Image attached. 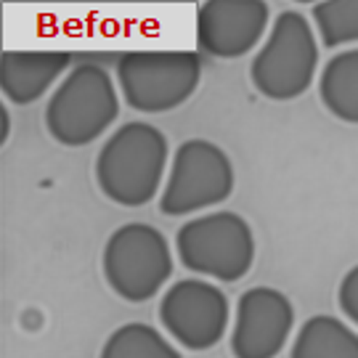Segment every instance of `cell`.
Listing matches in <instances>:
<instances>
[{
	"mask_svg": "<svg viewBox=\"0 0 358 358\" xmlns=\"http://www.w3.org/2000/svg\"><path fill=\"white\" fill-rule=\"evenodd\" d=\"M167 138L149 122H125L96 157V183L122 207L149 205L165 176Z\"/></svg>",
	"mask_w": 358,
	"mask_h": 358,
	"instance_id": "obj_1",
	"label": "cell"
},
{
	"mask_svg": "<svg viewBox=\"0 0 358 358\" xmlns=\"http://www.w3.org/2000/svg\"><path fill=\"white\" fill-rule=\"evenodd\" d=\"M103 358H178L180 353L149 324H125L106 340Z\"/></svg>",
	"mask_w": 358,
	"mask_h": 358,
	"instance_id": "obj_14",
	"label": "cell"
},
{
	"mask_svg": "<svg viewBox=\"0 0 358 358\" xmlns=\"http://www.w3.org/2000/svg\"><path fill=\"white\" fill-rule=\"evenodd\" d=\"M294 308L289 297L273 287H252L236 303L231 350L239 358H273L292 332Z\"/></svg>",
	"mask_w": 358,
	"mask_h": 358,
	"instance_id": "obj_9",
	"label": "cell"
},
{
	"mask_svg": "<svg viewBox=\"0 0 358 358\" xmlns=\"http://www.w3.org/2000/svg\"><path fill=\"white\" fill-rule=\"evenodd\" d=\"M319 66V45L313 29L300 11L276 16L268 40L250 64L252 85L271 101H292L303 96Z\"/></svg>",
	"mask_w": 358,
	"mask_h": 358,
	"instance_id": "obj_4",
	"label": "cell"
},
{
	"mask_svg": "<svg viewBox=\"0 0 358 358\" xmlns=\"http://www.w3.org/2000/svg\"><path fill=\"white\" fill-rule=\"evenodd\" d=\"M0 117H3V133H0V141H6V138H8V109H6V106H0Z\"/></svg>",
	"mask_w": 358,
	"mask_h": 358,
	"instance_id": "obj_17",
	"label": "cell"
},
{
	"mask_svg": "<svg viewBox=\"0 0 358 358\" xmlns=\"http://www.w3.org/2000/svg\"><path fill=\"white\" fill-rule=\"evenodd\" d=\"M199 77L202 59L194 51H128L117 59L120 93L143 115H159L186 103Z\"/></svg>",
	"mask_w": 358,
	"mask_h": 358,
	"instance_id": "obj_3",
	"label": "cell"
},
{
	"mask_svg": "<svg viewBox=\"0 0 358 358\" xmlns=\"http://www.w3.org/2000/svg\"><path fill=\"white\" fill-rule=\"evenodd\" d=\"M173 273L165 234L149 223H125L103 247L106 284L128 303H146Z\"/></svg>",
	"mask_w": 358,
	"mask_h": 358,
	"instance_id": "obj_6",
	"label": "cell"
},
{
	"mask_svg": "<svg viewBox=\"0 0 358 358\" xmlns=\"http://www.w3.org/2000/svg\"><path fill=\"white\" fill-rule=\"evenodd\" d=\"M321 103L337 120L356 125L358 122V51L350 48L345 53L332 56L319 80Z\"/></svg>",
	"mask_w": 358,
	"mask_h": 358,
	"instance_id": "obj_13",
	"label": "cell"
},
{
	"mask_svg": "<svg viewBox=\"0 0 358 358\" xmlns=\"http://www.w3.org/2000/svg\"><path fill=\"white\" fill-rule=\"evenodd\" d=\"M120 115L112 75L83 62L62 80L45 106V128L62 146H88Z\"/></svg>",
	"mask_w": 358,
	"mask_h": 358,
	"instance_id": "obj_2",
	"label": "cell"
},
{
	"mask_svg": "<svg viewBox=\"0 0 358 358\" xmlns=\"http://www.w3.org/2000/svg\"><path fill=\"white\" fill-rule=\"evenodd\" d=\"M183 268L213 276L223 284L244 279L255 260V236L236 213H210L183 223L176 234Z\"/></svg>",
	"mask_w": 358,
	"mask_h": 358,
	"instance_id": "obj_5",
	"label": "cell"
},
{
	"mask_svg": "<svg viewBox=\"0 0 358 358\" xmlns=\"http://www.w3.org/2000/svg\"><path fill=\"white\" fill-rule=\"evenodd\" d=\"M292 358H356L358 337L334 316H310L294 337Z\"/></svg>",
	"mask_w": 358,
	"mask_h": 358,
	"instance_id": "obj_12",
	"label": "cell"
},
{
	"mask_svg": "<svg viewBox=\"0 0 358 358\" xmlns=\"http://www.w3.org/2000/svg\"><path fill=\"white\" fill-rule=\"evenodd\" d=\"M234 192V167L229 154L205 138L183 141L176 149L159 210L165 215H189L202 207L226 202Z\"/></svg>",
	"mask_w": 358,
	"mask_h": 358,
	"instance_id": "obj_7",
	"label": "cell"
},
{
	"mask_svg": "<svg viewBox=\"0 0 358 358\" xmlns=\"http://www.w3.org/2000/svg\"><path fill=\"white\" fill-rule=\"evenodd\" d=\"M340 308L343 313L350 316V321H358V268H350L340 284Z\"/></svg>",
	"mask_w": 358,
	"mask_h": 358,
	"instance_id": "obj_16",
	"label": "cell"
},
{
	"mask_svg": "<svg viewBox=\"0 0 358 358\" xmlns=\"http://www.w3.org/2000/svg\"><path fill=\"white\" fill-rule=\"evenodd\" d=\"M263 0H207L196 8V43L217 59H239L255 48L268 27Z\"/></svg>",
	"mask_w": 358,
	"mask_h": 358,
	"instance_id": "obj_10",
	"label": "cell"
},
{
	"mask_svg": "<svg viewBox=\"0 0 358 358\" xmlns=\"http://www.w3.org/2000/svg\"><path fill=\"white\" fill-rule=\"evenodd\" d=\"M313 22L324 48H337L358 40V3L356 0H324L313 6Z\"/></svg>",
	"mask_w": 358,
	"mask_h": 358,
	"instance_id": "obj_15",
	"label": "cell"
},
{
	"mask_svg": "<svg viewBox=\"0 0 358 358\" xmlns=\"http://www.w3.org/2000/svg\"><path fill=\"white\" fill-rule=\"evenodd\" d=\"M231 308L220 287L180 279L159 300V324L186 350H210L229 329Z\"/></svg>",
	"mask_w": 358,
	"mask_h": 358,
	"instance_id": "obj_8",
	"label": "cell"
},
{
	"mask_svg": "<svg viewBox=\"0 0 358 358\" xmlns=\"http://www.w3.org/2000/svg\"><path fill=\"white\" fill-rule=\"evenodd\" d=\"M72 64L69 51H6L0 56V88L11 103H35Z\"/></svg>",
	"mask_w": 358,
	"mask_h": 358,
	"instance_id": "obj_11",
	"label": "cell"
}]
</instances>
